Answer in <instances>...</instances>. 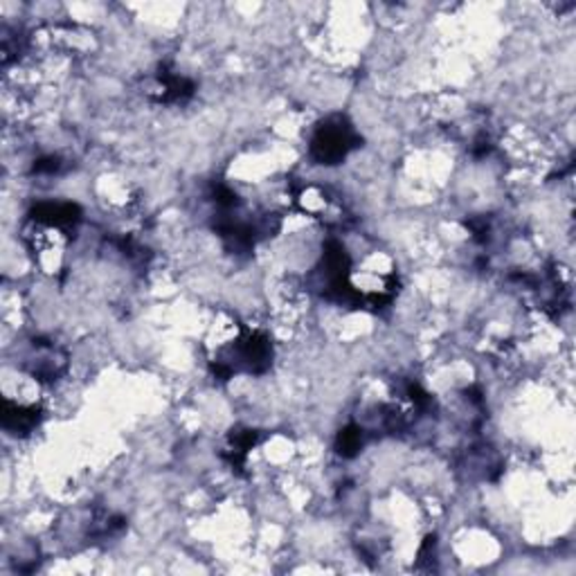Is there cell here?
Segmentation results:
<instances>
[{"mask_svg":"<svg viewBox=\"0 0 576 576\" xmlns=\"http://www.w3.org/2000/svg\"><path fill=\"white\" fill-rule=\"evenodd\" d=\"M360 446H363V430L356 428V426L345 428L338 437V451L342 457H354L360 451Z\"/></svg>","mask_w":576,"mask_h":576,"instance_id":"cell-2","label":"cell"},{"mask_svg":"<svg viewBox=\"0 0 576 576\" xmlns=\"http://www.w3.org/2000/svg\"><path fill=\"white\" fill-rule=\"evenodd\" d=\"M356 147V135L349 125L338 117V120H329L327 125L320 126L315 133L314 144H311V153L322 165H336L340 162L351 149Z\"/></svg>","mask_w":576,"mask_h":576,"instance_id":"cell-1","label":"cell"}]
</instances>
